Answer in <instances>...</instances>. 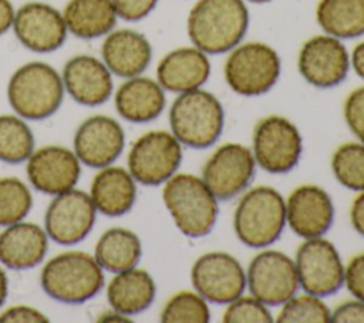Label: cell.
I'll return each mask as SVG.
<instances>
[{"label":"cell","mask_w":364,"mask_h":323,"mask_svg":"<svg viewBox=\"0 0 364 323\" xmlns=\"http://www.w3.org/2000/svg\"><path fill=\"white\" fill-rule=\"evenodd\" d=\"M299 286L310 295L326 297L344 285V265L337 248L323 236L304 239L294 259Z\"/></svg>","instance_id":"10"},{"label":"cell","mask_w":364,"mask_h":323,"mask_svg":"<svg viewBox=\"0 0 364 323\" xmlns=\"http://www.w3.org/2000/svg\"><path fill=\"white\" fill-rule=\"evenodd\" d=\"M334 178L351 191H364V144H341L331 157Z\"/></svg>","instance_id":"31"},{"label":"cell","mask_w":364,"mask_h":323,"mask_svg":"<svg viewBox=\"0 0 364 323\" xmlns=\"http://www.w3.org/2000/svg\"><path fill=\"white\" fill-rule=\"evenodd\" d=\"M210 75L208 54L198 47H179L169 51L156 67V81L171 92L200 88Z\"/></svg>","instance_id":"22"},{"label":"cell","mask_w":364,"mask_h":323,"mask_svg":"<svg viewBox=\"0 0 364 323\" xmlns=\"http://www.w3.org/2000/svg\"><path fill=\"white\" fill-rule=\"evenodd\" d=\"M252 145L256 165L270 174L291 171L299 164L303 152L299 128L280 115H270L257 122Z\"/></svg>","instance_id":"8"},{"label":"cell","mask_w":364,"mask_h":323,"mask_svg":"<svg viewBox=\"0 0 364 323\" xmlns=\"http://www.w3.org/2000/svg\"><path fill=\"white\" fill-rule=\"evenodd\" d=\"M117 112L127 121L144 124L158 118L165 108V90L149 77L125 78L114 95Z\"/></svg>","instance_id":"24"},{"label":"cell","mask_w":364,"mask_h":323,"mask_svg":"<svg viewBox=\"0 0 364 323\" xmlns=\"http://www.w3.org/2000/svg\"><path fill=\"white\" fill-rule=\"evenodd\" d=\"M350 61H351L354 71L358 74V77H361L364 80V41L360 43L358 46H355V48L353 50V54L350 57Z\"/></svg>","instance_id":"43"},{"label":"cell","mask_w":364,"mask_h":323,"mask_svg":"<svg viewBox=\"0 0 364 323\" xmlns=\"http://www.w3.org/2000/svg\"><path fill=\"white\" fill-rule=\"evenodd\" d=\"M47 320H48L47 316L40 310L30 306H23V305L9 307L0 314V322L3 323H24V322L37 323V322H47Z\"/></svg>","instance_id":"40"},{"label":"cell","mask_w":364,"mask_h":323,"mask_svg":"<svg viewBox=\"0 0 364 323\" xmlns=\"http://www.w3.org/2000/svg\"><path fill=\"white\" fill-rule=\"evenodd\" d=\"M333 323H364V302L354 300L340 303L330 316Z\"/></svg>","instance_id":"39"},{"label":"cell","mask_w":364,"mask_h":323,"mask_svg":"<svg viewBox=\"0 0 364 323\" xmlns=\"http://www.w3.org/2000/svg\"><path fill=\"white\" fill-rule=\"evenodd\" d=\"M316 18L326 34L354 38L364 34V0H320Z\"/></svg>","instance_id":"29"},{"label":"cell","mask_w":364,"mask_h":323,"mask_svg":"<svg viewBox=\"0 0 364 323\" xmlns=\"http://www.w3.org/2000/svg\"><path fill=\"white\" fill-rule=\"evenodd\" d=\"M344 120L350 131L364 144V87L353 90L346 98Z\"/></svg>","instance_id":"36"},{"label":"cell","mask_w":364,"mask_h":323,"mask_svg":"<svg viewBox=\"0 0 364 323\" xmlns=\"http://www.w3.org/2000/svg\"><path fill=\"white\" fill-rule=\"evenodd\" d=\"M136 181L122 166L108 165L100 169L91 184V199L105 216H122L136 201Z\"/></svg>","instance_id":"25"},{"label":"cell","mask_w":364,"mask_h":323,"mask_svg":"<svg viewBox=\"0 0 364 323\" xmlns=\"http://www.w3.org/2000/svg\"><path fill=\"white\" fill-rule=\"evenodd\" d=\"M112 3L118 18L125 21H139L155 9L158 0H112Z\"/></svg>","instance_id":"37"},{"label":"cell","mask_w":364,"mask_h":323,"mask_svg":"<svg viewBox=\"0 0 364 323\" xmlns=\"http://www.w3.org/2000/svg\"><path fill=\"white\" fill-rule=\"evenodd\" d=\"M31 205V192L23 181L14 176L0 178V226L23 221Z\"/></svg>","instance_id":"32"},{"label":"cell","mask_w":364,"mask_h":323,"mask_svg":"<svg viewBox=\"0 0 364 323\" xmlns=\"http://www.w3.org/2000/svg\"><path fill=\"white\" fill-rule=\"evenodd\" d=\"M164 203L176 228L188 238H203L213 229L219 205L202 178L175 174L162 189Z\"/></svg>","instance_id":"3"},{"label":"cell","mask_w":364,"mask_h":323,"mask_svg":"<svg viewBox=\"0 0 364 323\" xmlns=\"http://www.w3.org/2000/svg\"><path fill=\"white\" fill-rule=\"evenodd\" d=\"M161 320L165 323H208L210 310L208 302L198 292H178L173 295L161 312Z\"/></svg>","instance_id":"33"},{"label":"cell","mask_w":364,"mask_h":323,"mask_svg":"<svg viewBox=\"0 0 364 323\" xmlns=\"http://www.w3.org/2000/svg\"><path fill=\"white\" fill-rule=\"evenodd\" d=\"M247 1H252V3H267L270 0H247Z\"/></svg>","instance_id":"45"},{"label":"cell","mask_w":364,"mask_h":323,"mask_svg":"<svg viewBox=\"0 0 364 323\" xmlns=\"http://www.w3.org/2000/svg\"><path fill=\"white\" fill-rule=\"evenodd\" d=\"M61 74L44 61L20 65L7 84V100L24 120H46L55 114L64 100Z\"/></svg>","instance_id":"2"},{"label":"cell","mask_w":364,"mask_h":323,"mask_svg":"<svg viewBox=\"0 0 364 323\" xmlns=\"http://www.w3.org/2000/svg\"><path fill=\"white\" fill-rule=\"evenodd\" d=\"M151 58V43L142 33L131 28L109 31L101 46V60L112 75L121 78L141 75L148 68Z\"/></svg>","instance_id":"21"},{"label":"cell","mask_w":364,"mask_h":323,"mask_svg":"<svg viewBox=\"0 0 364 323\" xmlns=\"http://www.w3.org/2000/svg\"><path fill=\"white\" fill-rule=\"evenodd\" d=\"M125 134L121 124L108 115H92L82 121L74 135V152L80 162L101 169L111 165L124 151Z\"/></svg>","instance_id":"17"},{"label":"cell","mask_w":364,"mask_h":323,"mask_svg":"<svg viewBox=\"0 0 364 323\" xmlns=\"http://www.w3.org/2000/svg\"><path fill=\"white\" fill-rule=\"evenodd\" d=\"M81 175L75 152L61 145H47L33 151L27 159L30 184L47 195H58L75 186Z\"/></svg>","instance_id":"18"},{"label":"cell","mask_w":364,"mask_h":323,"mask_svg":"<svg viewBox=\"0 0 364 323\" xmlns=\"http://www.w3.org/2000/svg\"><path fill=\"white\" fill-rule=\"evenodd\" d=\"M280 57L264 43L237 44L225 63V80L232 91L255 97L267 92L280 77Z\"/></svg>","instance_id":"7"},{"label":"cell","mask_w":364,"mask_h":323,"mask_svg":"<svg viewBox=\"0 0 364 323\" xmlns=\"http://www.w3.org/2000/svg\"><path fill=\"white\" fill-rule=\"evenodd\" d=\"M9 292V283H7V275L6 272L0 268V306L4 303Z\"/></svg>","instance_id":"44"},{"label":"cell","mask_w":364,"mask_h":323,"mask_svg":"<svg viewBox=\"0 0 364 323\" xmlns=\"http://www.w3.org/2000/svg\"><path fill=\"white\" fill-rule=\"evenodd\" d=\"M61 78L65 92L87 107L104 104L114 91L112 73L102 60L90 54L71 57L64 64Z\"/></svg>","instance_id":"20"},{"label":"cell","mask_w":364,"mask_h":323,"mask_svg":"<svg viewBox=\"0 0 364 323\" xmlns=\"http://www.w3.org/2000/svg\"><path fill=\"white\" fill-rule=\"evenodd\" d=\"M48 235L37 223L16 222L0 233V262L13 270L37 266L46 256Z\"/></svg>","instance_id":"23"},{"label":"cell","mask_w":364,"mask_h":323,"mask_svg":"<svg viewBox=\"0 0 364 323\" xmlns=\"http://www.w3.org/2000/svg\"><path fill=\"white\" fill-rule=\"evenodd\" d=\"M182 162V144L166 131L141 135L128 154V171L142 185L155 186L173 176Z\"/></svg>","instance_id":"9"},{"label":"cell","mask_w":364,"mask_h":323,"mask_svg":"<svg viewBox=\"0 0 364 323\" xmlns=\"http://www.w3.org/2000/svg\"><path fill=\"white\" fill-rule=\"evenodd\" d=\"M225 323H270L273 322L269 306L253 295L233 299L226 305L223 313Z\"/></svg>","instance_id":"35"},{"label":"cell","mask_w":364,"mask_h":323,"mask_svg":"<svg viewBox=\"0 0 364 323\" xmlns=\"http://www.w3.org/2000/svg\"><path fill=\"white\" fill-rule=\"evenodd\" d=\"M334 221L330 195L317 185H300L286 201V223L303 239L324 236Z\"/></svg>","instance_id":"19"},{"label":"cell","mask_w":364,"mask_h":323,"mask_svg":"<svg viewBox=\"0 0 364 323\" xmlns=\"http://www.w3.org/2000/svg\"><path fill=\"white\" fill-rule=\"evenodd\" d=\"M331 310L323 297L303 293L294 295L282 305L276 322L279 323H327Z\"/></svg>","instance_id":"34"},{"label":"cell","mask_w":364,"mask_h":323,"mask_svg":"<svg viewBox=\"0 0 364 323\" xmlns=\"http://www.w3.org/2000/svg\"><path fill=\"white\" fill-rule=\"evenodd\" d=\"M286 226V201L272 186H256L246 191L233 213V229L237 239L255 249L273 245Z\"/></svg>","instance_id":"5"},{"label":"cell","mask_w":364,"mask_h":323,"mask_svg":"<svg viewBox=\"0 0 364 323\" xmlns=\"http://www.w3.org/2000/svg\"><path fill=\"white\" fill-rule=\"evenodd\" d=\"M97 208L91 195L70 189L54 195L44 215V229L60 245H75L85 239L95 222Z\"/></svg>","instance_id":"14"},{"label":"cell","mask_w":364,"mask_h":323,"mask_svg":"<svg viewBox=\"0 0 364 323\" xmlns=\"http://www.w3.org/2000/svg\"><path fill=\"white\" fill-rule=\"evenodd\" d=\"M40 282L51 299L67 305H80L102 289L104 269L90 253L68 250L51 258L44 265Z\"/></svg>","instance_id":"4"},{"label":"cell","mask_w":364,"mask_h":323,"mask_svg":"<svg viewBox=\"0 0 364 323\" xmlns=\"http://www.w3.org/2000/svg\"><path fill=\"white\" fill-rule=\"evenodd\" d=\"M350 221L354 231L364 236V191H360L350 209Z\"/></svg>","instance_id":"41"},{"label":"cell","mask_w":364,"mask_h":323,"mask_svg":"<svg viewBox=\"0 0 364 323\" xmlns=\"http://www.w3.org/2000/svg\"><path fill=\"white\" fill-rule=\"evenodd\" d=\"M11 28L23 47L38 54L58 50L68 34L63 11L44 1L20 6L14 13Z\"/></svg>","instance_id":"15"},{"label":"cell","mask_w":364,"mask_h":323,"mask_svg":"<svg viewBox=\"0 0 364 323\" xmlns=\"http://www.w3.org/2000/svg\"><path fill=\"white\" fill-rule=\"evenodd\" d=\"M247 26L249 11L243 0H198L188 16V36L206 54L235 48Z\"/></svg>","instance_id":"1"},{"label":"cell","mask_w":364,"mask_h":323,"mask_svg":"<svg viewBox=\"0 0 364 323\" xmlns=\"http://www.w3.org/2000/svg\"><path fill=\"white\" fill-rule=\"evenodd\" d=\"M156 295L154 277L144 269L132 268L111 279L107 299L111 307L125 316H132L148 309Z\"/></svg>","instance_id":"26"},{"label":"cell","mask_w":364,"mask_h":323,"mask_svg":"<svg viewBox=\"0 0 364 323\" xmlns=\"http://www.w3.org/2000/svg\"><path fill=\"white\" fill-rule=\"evenodd\" d=\"M191 280L206 302L228 305L245 293L246 270L226 252H208L195 260Z\"/></svg>","instance_id":"13"},{"label":"cell","mask_w":364,"mask_h":323,"mask_svg":"<svg viewBox=\"0 0 364 323\" xmlns=\"http://www.w3.org/2000/svg\"><path fill=\"white\" fill-rule=\"evenodd\" d=\"M246 287L264 305L282 306L300 287L294 260L279 250H262L247 266Z\"/></svg>","instance_id":"11"},{"label":"cell","mask_w":364,"mask_h":323,"mask_svg":"<svg viewBox=\"0 0 364 323\" xmlns=\"http://www.w3.org/2000/svg\"><path fill=\"white\" fill-rule=\"evenodd\" d=\"M256 172L252 149L237 142L220 145L202 168V179L218 198L229 201L243 194Z\"/></svg>","instance_id":"12"},{"label":"cell","mask_w":364,"mask_h":323,"mask_svg":"<svg viewBox=\"0 0 364 323\" xmlns=\"http://www.w3.org/2000/svg\"><path fill=\"white\" fill-rule=\"evenodd\" d=\"M351 61L346 46L340 38L320 34L309 38L297 58L301 77L317 88H331L344 81Z\"/></svg>","instance_id":"16"},{"label":"cell","mask_w":364,"mask_h":323,"mask_svg":"<svg viewBox=\"0 0 364 323\" xmlns=\"http://www.w3.org/2000/svg\"><path fill=\"white\" fill-rule=\"evenodd\" d=\"M16 9L10 0H0V36L6 34L14 21Z\"/></svg>","instance_id":"42"},{"label":"cell","mask_w":364,"mask_h":323,"mask_svg":"<svg viewBox=\"0 0 364 323\" xmlns=\"http://www.w3.org/2000/svg\"><path fill=\"white\" fill-rule=\"evenodd\" d=\"M344 285L358 300L364 302V253H360L344 268Z\"/></svg>","instance_id":"38"},{"label":"cell","mask_w":364,"mask_h":323,"mask_svg":"<svg viewBox=\"0 0 364 323\" xmlns=\"http://www.w3.org/2000/svg\"><path fill=\"white\" fill-rule=\"evenodd\" d=\"M225 124L220 101L202 88L182 92L169 110V125L173 137L185 147L203 149L213 145Z\"/></svg>","instance_id":"6"},{"label":"cell","mask_w":364,"mask_h":323,"mask_svg":"<svg viewBox=\"0 0 364 323\" xmlns=\"http://www.w3.org/2000/svg\"><path fill=\"white\" fill-rule=\"evenodd\" d=\"M142 245L136 233L125 228H109L98 239L94 258L104 270L119 273L136 268Z\"/></svg>","instance_id":"28"},{"label":"cell","mask_w":364,"mask_h":323,"mask_svg":"<svg viewBox=\"0 0 364 323\" xmlns=\"http://www.w3.org/2000/svg\"><path fill=\"white\" fill-rule=\"evenodd\" d=\"M63 17L68 33L84 40L107 36L118 20L112 0H68Z\"/></svg>","instance_id":"27"},{"label":"cell","mask_w":364,"mask_h":323,"mask_svg":"<svg viewBox=\"0 0 364 323\" xmlns=\"http://www.w3.org/2000/svg\"><path fill=\"white\" fill-rule=\"evenodd\" d=\"M34 151V135L20 115H0V161L20 164Z\"/></svg>","instance_id":"30"}]
</instances>
